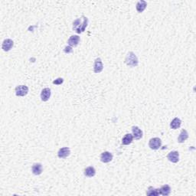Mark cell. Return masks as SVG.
Wrapping results in <instances>:
<instances>
[{"label":"cell","mask_w":196,"mask_h":196,"mask_svg":"<svg viewBox=\"0 0 196 196\" xmlns=\"http://www.w3.org/2000/svg\"><path fill=\"white\" fill-rule=\"evenodd\" d=\"M31 172L35 175H39L42 173V165L39 162L34 163L31 167Z\"/></svg>","instance_id":"obj_13"},{"label":"cell","mask_w":196,"mask_h":196,"mask_svg":"<svg viewBox=\"0 0 196 196\" xmlns=\"http://www.w3.org/2000/svg\"><path fill=\"white\" fill-rule=\"evenodd\" d=\"M125 64L127 66L130 67H137L139 64V60L137 55L133 53V51H129L127 53L126 58L124 60Z\"/></svg>","instance_id":"obj_2"},{"label":"cell","mask_w":196,"mask_h":196,"mask_svg":"<svg viewBox=\"0 0 196 196\" xmlns=\"http://www.w3.org/2000/svg\"><path fill=\"white\" fill-rule=\"evenodd\" d=\"M63 82H64V79L61 78V77H58V78H57L56 80H54L52 83H53V84H55V85H61V84H63Z\"/></svg>","instance_id":"obj_21"},{"label":"cell","mask_w":196,"mask_h":196,"mask_svg":"<svg viewBox=\"0 0 196 196\" xmlns=\"http://www.w3.org/2000/svg\"><path fill=\"white\" fill-rule=\"evenodd\" d=\"M15 95L17 97H25L28 93V88L25 85H18L15 88Z\"/></svg>","instance_id":"obj_4"},{"label":"cell","mask_w":196,"mask_h":196,"mask_svg":"<svg viewBox=\"0 0 196 196\" xmlns=\"http://www.w3.org/2000/svg\"><path fill=\"white\" fill-rule=\"evenodd\" d=\"M113 160V154L108 151H105L101 153L100 161L104 163H108Z\"/></svg>","instance_id":"obj_7"},{"label":"cell","mask_w":196,"mask_h":196,"mask_svg":"<svg viewBox=\"0 0 196 196\" xmlns=\"http://www.w3.org/2000/svg\"><path fill=\"white\" fill-rule=\"evenodd\" d=\"M147 6V2L144 0H140L136 5V9H137V11L139 12V13H142L143 11L146 9Z\"/></svg>","instance_id":"obj_15"},{"label":"cell","mask_w":196,"mask_h":196,"mask_svg":"<svg viewBox=\"0 0 196 196\" xmlns=\"http://www.w3.org/2000/svg\"><path fill=\"white\" fill-rule=\"evenodd\" d=\"M51 94V91L50 88H44L42 91V92H41V100L43 102H46L50 99Z\"/></svg>","instance_id":"obj_11"},{"label":"cell","mask_w":196,"mask_h":196,"mask_svg":"<svg viewBox=\"0 0 196 196\" xmlns=\"http://www.w3.org/2000/svg\"><path fill=\"white\" fill-rule=\"evenodd\" d=\"M167 159L172 163H177L179 161V153L178 151H172L167 156Z\"/></svg>","instance_id":"obj_8"},{"label":"cell","mask_w":196,"mask_h":196,"mask_svg":"<svg viewBox=\"0 0 196 196\" xmlns=\"http://www.w3.org/2000/svg\"><path fill=\"white\" fill-rule=\"evenodd\" d=\"M84 174L86 177L91 178V177H94L96 175V169L94 166H88L84 169Z\"/></svg>","instance_id":"obj_16"},{"label":"cell","mask_w":196,"mask_h":196,"mask_svg":"<svg viewBox=\"0 0 196 196\" xmlns=\"http://www.w3.org/2000/svg\"><path fill=\"white\" fill-rule=\"evenodd\" d=\"M132 133L133 136V138L137 140H140V139L143 138V131L141 130V129H140V128L137 126H133L132 127Z\"/></svg>","instance_id":"obj_10"},{"label":"cell","mask_w":196,"mask_h":196,"mask_svg":"<svg viewBox=\"0 0 196 196\" xmlns=\"http://www.w3.org/2000/svg\"><path fill=\"white\" fill-rule=\"evenodd\" d=\"M182 124V120L178 117L174 118L172 120V122L170 123V127L172 129H177L181 126Z\"/></svg>","instance_id":"obj_19"},{"label":"cell","mask_w":196,"mask_h":196,"mask_svg":"<svg viewBox=\"0 0 196 196\" xmlns=\"http://www.w3.org/2000/svg\"><path fill=\"white\" fill-rule=\"evenodd\" d=\"M88 25V17L82 15L80 18H77L73 22V26L72 28L77 34H81L85 31L86 28Z\"/></svg>","instance_id":"obj_1"},{"label":"cell","mask_w":196,"mask_h":196,"mask_svg":"<svg viewBox=\"0 0 196 196\" xmlns=\"http://www.w3.org/2000/svg\"><path fill=\"white\" fill-rule=\"evenodd\" d=\"M64 51L66 54H70L73 52V50H72V48L71 46H66L64 49Z\"/></svg>","instance_id":"obj_22"},{"label":"cell","mask_w":196,"mask_h":196,"mask_svg":"<svg viewBox=\"0 0 196 196\" xmlns=\"http://www.w3.org/2000/svg\"><path fill=\"white\" fill-rule=\"evenodd\" d=\"M159 192H160V195L168 196L171 193V188H170L169 185H164L159 189Z\"/></svg>","instance_id":"obj_18"},{"label":"cell","mask_w":196,"mask_h":196,"mask_svg":"<svg viewBox=\"0 0 196 196\" xmlns=\"http://www.w3.org/2000/svg\"><path fill=\"white\" fill-rule=\"evenodd\" d=\"M80 37L78 35H71L67 40V44L71 47H77L80 42Z\"/></svg>","instance_id":"obj_12"},{"label":"cell","mask_w":196,"mask_h":196,"mask_svg":"<svg viewBox=\"0 0 196 196\" xmlns=\"http://www.w3.org/2000/svg\"><path fill=\"white\" fill-rule=\"evenodd\" d=\"M14 46V42L10 39H6L3 41L2 48L4 51H9Z\"/></svg>","instance_id":"obj_9"},{"label":"cell","mask_w":196,"mask_h":196,"mask_svg":"<svg viewBox=\"0 0 196 196\" xmlns=\"http://www.w3.org/2000/svg\"><path fill=\"white\" fill-rule=\"evenodd\" d=\"M146 195L149 196H158L160 195V192H159V189H155V188L149 187L148 190L146 191Z\"/></svg>","instance_id":"obj_20"},{"label":"cell","mask_w":196,"mask_h":196,"mask_svg":"<svg viewBox=\"0 0 196 196\" xmlns=\"http://www.w3.org/2000/svg\"><path fill=\"white\" fill-rule=\"evenodd\" d=\"M103 70H104V64H103L102 60H101L100 58H96L95 61H94V73L99 74Z\"/></svg>","instance_id":"obj_5"},{"label":"cell","mask_w":196,"mask_h":196,"mask_svg":"<svg viewBox=\"0 0 196 196\" xmlns=\"http://www.w3.org/2000/svg\"><path fill=\"white\" fill-rule=\"evenodd\" d=\"M149 146L151 149L157 150L162 146V140L159 137H154L150 139L149 141Z\"/></svg>","instance_id":"obj_3"},{"label":"cell","mask_w":196,"mask_h":196,"mask_svg":"<svg viewBox=\"0 0 196 196\" xmlns=\"http://www.w3.org/2000/svg\"><path fill=\"white\" fill-rule=\"evenodd\" d=\"M133 140V134L126 133L122 139V144L124 145V146H127V145H129L132 143Z\"/></svg>","instance_id":"obj_17"},{"label":"cell","mask_w":196,"mask_h":196,"mask_svg":"<svg viewBox=\"0 0 196 196\" xmlns=\"http://www.w3.org/2000/svg\"><path fill=\"white\" fill-rule=\"evenodd\" d=\"M71 154V149L69 147H63L61 148L58 152V156L60 159H65L68 157Z\"/></svg>","instance_id":"obj_6"},{"label":"cell","mask_w":196,"mask_h":196,"mask_svg":"<svg viewBox=\"0 0 196 196\" xmlns=\"http://www.w3.org/2000/svg\"><path fill=\"white\" fill-rule=\"evenodd\" d=\"M188 138H189V133H188L187 130L185 129H182L181 133H180L179 136L178 137V143H183L188 140Z\"/></svg>","instance_id":"obj_14"}]
</instances>
